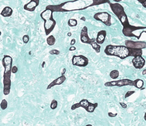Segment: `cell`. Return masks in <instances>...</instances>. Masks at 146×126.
<instances>
[{"instance_id":"1","label":"cell","mask_w":146,"mask_h":126,"mask_svg":"<svg viewBox=\"0 0 146 126\" xmlns=\"http://www.w3.org/2000/svg\"><path fill=\"white\" fill-rule=\"evenodd\" d=\"M110 3V0H74L58 5H49L46 9L53 12H68L81 11L94 6Z\"/></svg>"},{"instance_id":"2","label":"cell","mask_w":146,"mask_h":126,"mask_svg":"<svg viewBox=\"0 0 146 126\" xmlns=\"http://www.w3.org/2000/svg\"><path fill=\"white\" fill-rule=\"evenodd\" d=\"M104 52L108 56H114L124 59L128 57L142 56V49L129 48L124 46L109 45L106 47Z\"/></svg>"},{"instance_id":"3","label":"cell","mask_w":146,"mask_h":126,"mask_svg":"<svg viewBox=\"0 0 146 126\" xmlns=\"http://www.w3.org/2000/svg\"><path fill=\"white\" fill-rule=\"evenodd\" d=\"M2 63L5 68L3 76V93L5 95H7L10 93L11 86V76L13 65L12 58L9 55H5L2 59Z\"/></svg>"},{"instance_id":"4","label":"cell","mask_w":146,"mask_h":126,"mask_svg":"<svg viewBox=\"0 0 146 126\" xmlns=\"http://www.w3.org/2000/svg\"><path fill=\"white\" fill-rule=\"evenodd\" d=\"M53 12L51 10L46 9L41 13L40 17L44 21V28L46 36H48L54 29L56 22L54 19Z\"/></svg>"},{"instance_id":"5","label":"cell","mask_w":146,"mask_h":126,"mask_svg":"<svg viewBox=\"0 0 146 126\" xmlns=\"http://www.w3.org/2000/svg\"><path fill=\"white\" fill-rule=\"evenodd\" d=\"M110 8L112 11L117 17L123 27L130 25L128 17L125 12L123 7L118 3H109Z\"/></svg>"},{"instance_id":"6","label":"cell","mask_w":146,"mask_h":126,"mask_svg":"<svg viewBox=\"0 0 146 126\" xmlns=\"http://www.w3.org/2000/svg\"><path fill=\"white\" fill-rule=\"evenodd\" d=\"M98 106V103H92L89 102L88 100L83 99L79 103H76L72 105L71 107V110H74L77 108L82 107L85 109L86 111H88V112L93 113Z\"/></svg>"},{"instance_id":"7","label":"cell","mask_w":146,"mask_h":126,"mask_svg":"<svg viewBox=\"0 0 146 126\" xmlns=\"http://www.w3.org/2000/svg\"><path fill=\"white\" fill-rule=\"evenodd\" d=\"M94 18L96 21L103 23L106 26L109 27L112 25L111 16L108 13L106 12L97 13L94 15Z\"/></svg>"},{"instance_id":"8","label":"cell","mask_w":146,"mask_h":126,"mask_svg":"<svg viewBox=\"0 0 146 126\" xmlns=\"http://www.w3.org/2000/svg\"><path fill=\"white\" fill-rule=\"evenodd\" d=\"M146 28V27L135 26L130 24L126 27H123L122 30V33L124 36L129 37H136L139 40L138 37L134 34L135 31L139 30H143Z\"/></svg>"},{"instance_id":"9","label":"cell","mask_w":146,"mask_h":126,"mask_svg":"<svg viewBox=\"0 0 146 126\" xmlns=\"http://www.w3.org/2000/svg\"><path fill=\"white\" fill-rule=\"evenodd\" d=\"M106 87L118 86L122 87L124 86H135V80L132 81L129 79H122L118 80L112 81L108 82L104 84Z\"/></svg>"},{"instance_id":"10","label":"cell","mask_w":146,"mask_h":126,"mask_svg":"<svg viewBox=\"0 0 146 126\" xmlns=\"http://www.w3.org/2000/svg\"><path fill=\"white\" fill-rule=\"evenodd\" d=\"M72 65L80 67L87 66L89 64V59L82 55H74L72 59Z\"/></svg>"},{"instance_id":"11","label":"cell","mask_w":146,"mask_h":126,"mask_svg":"<svg viewBox=\"0 0 146 126\" xmlns=\"http://www.w3.org/2000/svg\"><path fill=\"white\" fill-rule=\"evenodd\" d=\"M80 40L82 43L90 44L91 46L96 42V39L94 38H90L88 34V28L86 26H84L82 30L80 35Z\"/></svg>"},{"instance_id":"12","label":"cell","mask_w":146,"mask_h":126,"mask_svg":"<svg viewBox=\"0 0 146 126\" xmlns=\"http://www.w3.org/2000/svg\"><path fill=\"white\" fill-rule=\"evenodd\" d=\"M125 46L135 49H144L146 48V42L142 41H133L126 40L125 42Z\"/></svg>"},{"instance_id":"13","label":"cell","mask_w":146,"mask_h":126,"mask_svg":"<svg viewBox=\"0 0 146 126\" xmlns=\"http://www.w3.org/2000/svg\"><path fill=\"white\" fill-rule=\"evenodd\" d=\"M145 59L142 56L134 57L132 60V63L134 68L138 69H141L143 68L145 65Z\"/></svg>"},{"instance_id":"14","label":"cell","mask_w":146,"mask_h":126,"mask_svg":"<svg viewBox=\"0 0 146 126\" xmlns=\"http://www.w3.org/2000/svg\"><path fill=\"white\" fill-rule=\"evenodd\" d=\"M40 3V0H31L29 3L24 6V9L29 12H34L36 8L38 6Z\"/></svg>"},{"instance_id":"15","label":"cell","mask_w":146,"mask_h":126,"mask_svg":"<svg viewBox=\"0 0 146 126\" xmlns=\"http://www.w3.org/2000/svg\"><path fill=\"white\" fill-rule=\"evenodd\" d=\"M66 78L64 75H61L60 77H58L57 79L55 80H54L52 82L50 83L49 85L47 87V90L51 89L54 86L56 85H60L62 84V83H64L66 80Z\"/></svg>"},{"instance_id":"16","label":"cell","mask_w":146,"mask_h":126,"mask_svg":"<svg viewBox=\"0 0 146 126\" xmlns=\"http://www.w3.org/2000/svg\"><path fill=\"white\" fill-rule=\"evenodd\" d=\"M106 31L105 30H102L98 32L97 37L96 39V42L97 44L102 45L105 41L106 37Z\"/></svg>"},{"instance_id":"17","label":"cell","mask_w":146,"mask_h":126,"mask_svg":"<svg viewBox=\"0 0 146 126\" xmlns=\"http://www.w3.org/2000/svg\"><path fill=\"white\" fill-rule=\"evenodd\" d=\"M13 10L10 7L7 6L4 7L0 14L4 17H9L12 15Z\"/></svg>"},{"instance_id":"18","label":"cell","mask_w":146,"mask_h":126,"mask_svg":"<svg viewBox=\"0 0 146 126\" xmlns=\"http://www.w3.org/2000/svg\"><path fill=\"white\" fill-rule=\"evenodd\" d=\"M144 85V81L140 79H136L135 80V86L138 89H141Z\"/></svg>"},{"instance_id":"19","label":"cell","mask_w":146,"mask_h":126,"mask_svg":"<svg viewBox=\"0 0 146 126\" xmlns=\"http://www.w3.org/2000/svg\"><path fill=\"white\" fill-rule=\"evenodd\" d=\"M46 42L48 46H53L54 45L56 42V39L54 36L51 35L47 38Z\"/></svg>"},{"instance_id":"20","label":"cell","mask_w":146,"mask_h":126,"mask_svg":"<svg viewBox=\"0 0 146 126\" xmlns=\"http://www.w3.org/2000/svg\"><path fill=\"white\" fill-rule=\"evenodd\" d=\"M119 71L117 70H113L110 73V77L112 79H116L119 76Z\"/></svg>"},{"instance_id":"21","label":"cell","mask_w":146,"mask_h":126,"mask_svg":"<svg viewBox=\"0 0 146 126\" xmlns=\"http://www.w3.org/2000/svg\"><path fill=\"white\" fill-rule=\"evenodd\" d=\"M91 46L92 47L93 49L96 51V52L97 53H100V49L101 46L100 45L97 44L96 42H95L94 43H93V44L91 45Z\"/></svg>"},{"instance_id":"22","label":"cell","mask_w":146,"mask_h":126,"mask_svg":"<svg viewBox=\"0 0 146 126\" xmlns=\"http://www.w3.org/2000/svg\"><path fill=\"white\" fill-rule=\"evenodd\" d=\"M68 24L70 27H76L77 25L78 21L76 19H69L68 22Z\"/></svg>"},{"instance_id":"23","label":"cell","mask_w":146,"mask_h":126,"mask_svg":"<svg viewBox=\"0 0 146 126\" xmlns=\"http://www.w3.org/2000/svg\"><path fill=\"white\" fill-rule=\"evenodd\" d=\"M7 106H8V103L7 101L6 100H2L1 103L0 104V106L1 108L3 110H5L7 108Z\"/></svg>"},{"instance_id":"24","label":"cell","mask_w":146,"mask_h":126,"mask_svg":"<svg viewBox=\"0 0 146 126\" xmlns=\"http://www.w3.org/2000/svg\"><path fill=\"white\" fill-rule=\"evenodd\" d=\"M58 102L57 100L54 99L52 100L51 102V105H50V108L52 110H54L56 109L58 107Z\"/></svg>"},{"instance_id":"25","label":"cell","mask_w":146,"mask_h":126,"mask_svg":"<svg viewBox=\"0 0 146 126\" xmlns=\"http://www.w3.org/2000/svg\"><path fill=\"white\" fill-rule=\"evenodd\" d=\"M30 37L28 35H25L23 37V40L25 44H27L29 41Z\"/></svg>"},{"instance_id":"26","label":"cell","mask_w":146,"mask_h":126,"mask_svg":"<svg viewBox=\"0 0 146 126\" xmlns=\"http://www.w3.org/2000/svg\"><path fill=\"white\" fill-rule=\"evenodd\" d=\"M49 53L51 55H58L60 53V51H58V50H56V49H54V50H52L50 51Z\"/></svg>"},{"instance_id":"27","label":"cell","mask_w":146,"mask_h":126,"mask_svg":"<svg viewBox=\"0 0 146 126\" xmlns=\"http://www.w3.org/2000/svg\"><path fill=\"white\" fill-rule=\"evenodd\" d=\"M135 92L134 91H128V92L126 93V94H125V98H127L131 96L132 94L135 93Z\"/></svg>"},{"instance_id":"28","label":"cell","mask_w":146,"mask_h":126,"mask_svg":"<svg viewBox=\"0 0 146 126\" xmlns=\"http://www.w3.org/2000/svg\"><path fill=\"white\" fill-rule=\"evenodd\" d=\"M137 1L142 5L144 8H146V0H137Z\"/></svg>"},{"instance_id":"29","label":"cell","mask_w":146,"mask_h":126,"mask_svg":"<svg viewBox=\"0 0 146 126\" xmlns=\"http://www.w3.org/2000/svg\"><path fill=\"white\" fill-rule=\"evenodd\" d=\"M18 71V69L16 66H13L12 68V73H13V74L17 73V72Z\"/></svg>"},{"instance_id":"30","label":"cell","mask_w":146,"mask_h":126,"mask_svg":"<svg viewBox=\"0 0 146 126\" xmlns=\"http://www.w3.org/2000/svg\"><path fill=\"white\" fill-rule=\"evenodd\" d=\"M117 113H114V114L111 112H109L108 113V116L111 117H115L117 116Z\"/></svg>"},{"instance_id":"31","label":"cell","mask_w":146,"mask_h":126,"mask_svg":"<svg viewBox=\"0 0 146 126\" xmlns=\"http://www.w3.org/2000/svg\"><path fill=\"white\" fill-rule=\"evenodd\" d=\"M119 104L120 105L122 108L124 109H126L127 108V105L125 103H123V102H119Z\"/></svg>"},{"instance_id":"32","label":"cell","mask_w":146,"mask_h":126,"mask_svg":"<svg viewBox=\"0 0 146 126\" xmlns=\"http://www.w3.org/2000/svg\"><path fill=\"white\" fill-rule=\"evenodd\" d=\"M76 40L75 39H72V40L71 41L70 45L71 46H72L73 45H75L76 44Z\"/></svg>"},{"instance_id":"33","label":"cell","mask_w":146,"mask_h":126,"mask_svg":"<svg viewBox=\"0 0 146 126\" xmlns=\"http://www.w3.org/2000/svg\"><path fill=\"white\" fill-rule=\"evenodd\" d=\"M76 50V47L74 46L71 47L69 49V51H74Z\"/></svg>"},{"instance_id":"34","label":"cell","mask_w":146,"mask_h":126,"mask_svg":"<svg viewBox=\"0 0 146 126\" xmlns=\"http://www.w3.org/2000/svg\"><path fill=\"white\" fill-rule=\"evenodd\" d=\"M66 72V69L65 68H64V69H63V70H62V72H61V75H64L65 74Z\"/></svg>"},{"instance_id":"35","label":"cell","mask_w":146,"mask_h":126,"mask_svg":"<svg viewBox=\"0 0 146 126\" xmlns=\"http://www.w3.org/2000/svg\"><path fill=\"white\" fill-rule=\"evenodd\" d=\"M142 74H143V75H146V69L143 70V72H142Z\"/></svg>"},{"instance_id":"36","label":"cell","mask_w":146,"mask_h":126,"mask_svg":"<svg viewBox=\"0 0 146 126\" xmlns=\"http://www.w3.org/2000/svg\"><path fill=\"white\" fill-rule=\"evenodd\" d=\"M113 1H115L116 3H118L120 1H122V0H113Z\"/></svg>"},{"instance_id":"37","label":"cell","mask_w":146,"mask_h":126,"mask_svg":"<svg viewBox=\"0 0 146 126\" xmlns=\"http://www.w3.org/2000/svg\"><path fill=\"white\" fill-rule=\"evenodd\" d=\"M67 36H72V33L71 32H69V33L67 34Z\"/></svg>"},{"instance_id":"38","label":"cell","mask_w":146,"mask_h":126,"mask_svg":"<svg viewBox=\"0 0 146 126\" xmlns=\"http://www.w3.org/2000/svg\"><path fill=\"white\" fill-rule=\"evenodd\" d=\"M45 64V62H43V63H42V68H44V64Z\"/></svg>"},{"instance_id":"39","label":"cell","mask_w":146,"mask_h":126,"mask_svg":"<svg viewBox=\"0 0 146 126\" xmlns=\"http://www.w3.org/2000/svg\"><path fill=\"white\" fill-rule=\"evenodd\" d=\"M144 120H145V121H146V113H145V115H144Z\"/></svg>"},{"instance_id":"40","label":"cell","mask_w":146,"mask_h":126,"mask_svg":"<svg viewBox=\"0 0 146 126\" xmlns=\"http://www.w3.org/2000/svg\"><path fill=\"white\" fill-rule=\"evenodd\" d=\"M87 126H92V125H91V124H88V125H87Z\"/></svg>"},{"instance_id":"41","label":"cell","mask_w":146,"mask_h":126,"mask_svg":"<svg viewBox=\"0 0 146 126\" xmlns=\"http://www.w3.org/2000/svg\"><path fill=\"white\" fill-rule=\"evenodd\" d=\"M1 31H0V36L1 35Z\"/></svg>"}]
</instances>
